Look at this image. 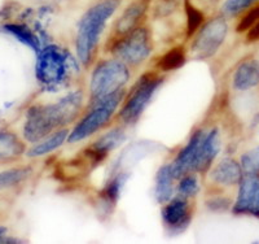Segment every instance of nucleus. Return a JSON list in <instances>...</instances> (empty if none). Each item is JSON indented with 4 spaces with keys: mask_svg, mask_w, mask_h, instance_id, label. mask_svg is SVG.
<instances>
[{
    "mask_svg": "<svg viewBox=\"0 0 259 244\" xmlns=\"http://www.w3.org/2000/svg\"><path fill=\"white\" fill-rule=\"evenodd\" d=\"M172 180H175L170 165L162 166L157 174L156 197L158 203H167L172 196Z\"/></svg>",
    "mask_w": 259,
    "mask_h": 244,
    "instance_id": "6ab92c4d",
    "label": "nucleus"
},
{
    "mask_svg": "<svg viewBox=\"0 0 259 244\" xmlns=\"http://www.w3.org/2000/svg\"><path fill=\"white\" fill-rule=\"evenodd\" d=\"M256 3H259V0H226L222 6V13L224 17H235Z\"/></svg>",
    "mask_w": 259,
    "mask_h": 244,
    "instance_id": "393cba45",
    "label": "nucleus"
},
{
    "mask_svg": "<svg viewBox=\"0 0 259 244\" xmlns=\"http://www.w3.org/2000/svg\"><path fill=\"white\" fill-rule=\"evenodd\" d=\"M119 4L121 0H101L90 7L80 17L78 22L75 47L79 61L85 66L92 61L106 21L114 15Z\"/></svg>",
    "mask_w": 259,
    "mask_h": 244,
    "instance_id": "f03ea898",
    "label": "nucleus"
},
{
    "mask_svg": "<svg viewBox=\"0 0 259 244\" xmlns=\"http://www.w3.org/2000/svg\"><path fill=\"white\" fill-rule=\"evenodd\" d=\"M6 29L8 30L12 36H15L16 38L20 42H22L24 44L29 46L31 50L39 51V42L38 38L34 36V32L31 30L27 29V26H24V25H7Z\"/></svg>",
    "mask_w": 259,
    "mask_h": 244,
    "instance_id": "5701e85b",
    "label": "nucleus"
},
{
    "mask_svg": "<svg viewBox=\"0 0 259 244\" xmlns=\"http://www.w3.org/2000/svg\"><path fill=\"white\" fill-rule=\"evenodd\" d=\"M205 135H206V132L203 130H197L192 135L188 144L180 151L177 159L174 160V164L170 165L174 178H182L183 176L192 173V168H193V162L194 159H196V155H197L198 147H200L201 142L205 138Z\"/></svg>",
    "mask_w": 259,
    "mask_h": 244,
    "instance_id": "f8f14e48",
    "label": "nucleus"
},
{
    "mask_svg": "<svg viewBox=\"0 0 259 244\" xmlns=\"http://www.w3.org/2000/svg\"><path fill=\"white\" fill-rule=\"evenodd\" d=\"M192 218L191 206L187 197L179 196L168 203L162 209V220L171 232H180L189 225Z\"/></svg>",
    "mask_w": 259,
    "mask_h": 244,
    "instance_id": "1a4fd4ad",
    "label": "nucleus"
},
{
    "mask_svg": "<svg viewBox=\"0 0 259 244\" xmlns=\"http://www.w3.org/2000/svg\"><path fill=\"white\" fill-rule=\"evenodd\" d=\"M241 168L246 176L259 174V147L249 151L241 157Z\"/></svg>",
    "mask_w": 259,
    "mask_h": 244,
    "instance_id": "a878e982",
    "label": "nucleus"
},
{
    "mask_svg": "<svg viewBox=\"0 0 259 244\" xmlns=\"http://www.w3.org/2000/svg\"><path fill=\"white\" fill-rule=\"evenodd\" d=\"M83 104L80 91L71 92L57 103L35 106L29 109L24 126V135L31 143L40 142L53 130L70 124L78 117Z\"/></svg>",
    "mask_w": 259,
    "mask_h": 244,
    "instance_id": "f257e3e1",
    "label": "nucleus"
},
{
    "mask_svg": "<svg viewBox=\"0 0 259 244\" xmlns=\"http://www.w3.org/2000/svg\"><path fill=\"white\" fill-rule=\"evenodd\" d=\"M247 39H249L250 42L258 41L259 39V21L258 22H255V24L249 29V32H247Z\"/></svg>",
    "mask_w": 259,
    "mask_h": 244,
    "instance_id": "c85d7f7f",
    "label": "nucleus"
},
{
    "mask_svg": "<svg viewBox=\"0 0 259 244\" xmlns=\"http://www.w3.org/2000/svg\"><path fill=\"white\" fill-rule=\"evenodd\" d=\"M123 95L124 92L119 90L109 96L95 101L91 111L78 122L77 126L70 132L68 138L69 143H77V142L83 141L103 129L113 117L115 109L123 99Z\"/></svg>",
    "mask_w": 259,
    "mask_h": 244,
    "instance_id": "39448f33",
    "label": "nucleus"
},
{
    "mask_svg": "<svg viewBox=\"0 0 259 244\" xmlns=\"http://www.w3.org/2000/svg\"><path fill=\"white\" fill-rule=\"evenodd\" d=\"M25 152L24 143L9 131L0 132V160L16 159Z\"/></svg>",
    "mask_w": 259,
    "mask_h": 244,
    "instance_id": "a211bd4d",
    "label": "nucleus"
},
{
    "mask_svg": "<svg viewBox=\"0 0 259 244\" xmlns=\"http://www.w3.org/2000/svg\"><path fill=\"white\" fill-rule=\"evenodd\" d=\"M228 26L224 16L210 20L207 24L200 27L197 37L191 46L192 56L198 60H205L215 55L226 39Z\"/></svg>",
    "mask_w": 259,
    "mask_h": 244,
    "instance_id": "6e6552de",
    "label": "nucleus"
},
{
    "mask_svg": "<svg viewBox=\"0 0 259 244\" xmlns=\"http://www.w3.org/2000/svg\"><path fill=\"white\" fill-rule=\"evenodd\" d=\"M163 80L154 73H147L136 82L133 90L130 91L128 97L124 101L121 109L119 117L126 124H133L138 120L148 104L150 103L153 95L162 85Z\"/></svg>",
    "mask_w": 259,
    "mask_h": 244,
    "instance_id": "0eeeda50",
    "label": "nucleus"
},
{
    "mask_svg": "<svg viewBox=\"0 0 259 244\" xmlns=\"http://www.w3.org/2000/svg\"><path fill=\"white\" fill-rule=\"evenodd\" d=\"M198 192V181L196 176L188 173L182 177L179 183V194L183 197H192Z\"/></svg>",
    "mask_w": 259,
    "mask_h": 244,
    "instance_id": "bb28decb",
    "label": "nucleus"
},
{
    "mask_svg": "<svg viewBox=\"0 0 259 244\" xmlns=\"http://www.w3.org/2000/svg\"><path fill=\"white\" fill-rule=\"evenodd\" d=\"M221 150V138L218 130L207 132L198 147L192 171H203L209 168Z\"/></svg>",
    "mask_w": 259,
    "mask_h": 244,
    "instance_id": "ddd939ff",
    "label": "nucleus"
},
{
    "mask_svg": "<svg viewBox=\"0 0 259 244\" xmlns=\"http://www.w3.org/2000/svg\"><path fill=\"white\" fill-rule=\"evenodd\" d=\"M112 53L124 64L138 65L145 61L152 52V39L150 31L144 26H139L135 30L118 37L110 48Z\"/></svg>",
    "mask_w": 259,
    "mask_h": 244,
    "instance_id": "423d86ee",
    "label": "nucleus"
},
{
    "mask_svg": "<svg viewBox=\"0 0 259 244\" xmlns=\"http://www.w3.org/2000/svg\"><path fill=\"white\" fill-rule=\"evenodd\" d=\"M152 0H134L126 7L114 25L115 37H122L140 26L142 21L149 11Z\"/></svg>",
    "mask_w": 259,
    "mask_h": 244,
    "instance_id": "9b49d317",
    "label": "nucleus"
},
{
    "mask_svg": "<svg viewBox=\"0 0 259 244\" xmlns=\"http://www.w3.org/2000/svg\"><path fill=\"white\" fill-rule=\"evenodd\" d=\"M31 169L30 168H17L12 170L2 171L0 173V190L12 187V186L21 183L25 178L30 176Z\"/></svg>",
    "mask_w": 259,
    "mask_h": 244,
    "instance_id": "b1692460",
    "label": "nucleus"
},
{
    "mask_svg": "<svg viewBox=\"0 0 259 244\" xmlns=\"http://www.w3.org/2000/svg\"><path fill=\"white\" fill-rule=\"evenodd\" d=\"M242 168L235 160L226 159L219 162L211 171V180L215 183L224 186H233L241 182Z\"/></svg>",
    "mask_w": 259,
    "mask_h": 244,
    "instance_id": "2eb2a0df",
    "label": "nucleus"
},
{
    "mask_svg": "<svg viewBox=\"0 0 259 244\" xmlns=\"http://www.w3.org/2000/svg\"><path fill=\"white\" fill-rule=\"evenodd\" d=\"M186 62V52L183 47H175L166 52L158 61V69L163 72L177 71Z\"/></svg>",
    "mask_w": 259,
    "mask_h": 244,
    "instance_id": "aec40b11",
    "label": "nucleus"
},
{
    "mask_svg": "<svg viewBox=\"0 0 259 244\" xmlns=\"http://www.w3.org/2000/svg\"><path fill=\"white\" fill-rule=\"evenodd\" d=\"M77 69L73 57L57 46H48L39 53L35 74L41 85L56 88L64 85Z\"/></svg>",
    "mask_w": 259,
    "mask_h": 244,
    "instance_id": "7ed1b4c3",
    "label": "nucleus"
},
{
    "mask_svg": "<svg viewBox=\"0 0 259 244\" xmlns=\"http://www.w3.org/2000/svg\"><path fill=\"white\" fill-rule=\"evenodd\" d=\"M240 183L235 212L240 215L259 216V177L247 176Z\"/></svg>",
    "mask_w": 259,
    "mask_h": 244,
    "instance_id": "9d476101",
    "label": "nucleus"
},
{
    "mask_svg": "<svg viewBox=\"0 0 259 244\" xmlns=\"http://www.w3.org/2000/svg\"><path fill=\"white\" fill-rule=\"evenodd\" d=\"M68 138H69V134L66 129L59 130V131L53 132V134H50V135L46 136L45 139H41L40 143L34 146V147L27 152V156L39 157V156L48 155V153L53 152L55 150L61 147L62 144L66 142V139Z\"/></svg>",
    "mask_w": 259,
    "mask_h": 244,
    "instance_id": "f3484780",
    "label": "nucleus"
},
{
    "mask_svg": "<svg viewBox=\"0 0 259 244\" xmlns=\"http://www.w3.org/2000/svg\"><path fill=\"white\" fill-rule=\"evenodd\" d=\"M259 21V3L247 9V13L241 18L240 24L237 25V31H244L249 30L255 22Z\"/></svg>",
    "mask_w": 259,
    "mask_h": 244,
    "instance_id": "cd10ccee",
    "label": "nucleus"
},
{
    "mask_svg": "<svg viewBox=\"0 0 259 244\" xmlns=\"http://www.w3.org/2000/svg\"><path fill=\"white\" fill-rule=\"evenodd\" d=\"M259 83V61L247 60L236 69L233 76V87L239 91H246Z\"/></svg>",
    "mask_w": 259,
    "mask_h": 244,
    "instance_id": "4468645a",
    "label": "nucleus"
},
{
    "mask_svg": "<svg viewBox=\"0 0 259 244\" xmlns=\"http://www.w3.org/2000/svg\"><path fill=\"white\" fill-rule=\"evenodd\" d=\"M124 139H126V135H124L123 130L114 129L112 130V131H108L106 134H104L101 138L97 139L91 147H89V150L91 151L92 155H94L99 161H103L106 157V155H108L110 151L114 150L115 147H118Z\"/></svg>",
    "mask_w": 259,
    "mask_h": 244,
    "instance_id": "dca6fc26",
    "label": "nucleus"
},
{
    "mask_svg": "<svg viewBox=\"0 0 259 244\" xmlns=\"http://www.w3.org/2000/svg\"><path fill=\"white\" fill-rule=\"evenodd\" d=\"M7 234V229L3 226H0V243H4V241H7V239H3L4 236H6Z\"/></svg>",
    "mask_w": 259,
    "mask_h": 244,
    "instance_id": "c756f323",
    "label": "nucleus"
},
{
    "mask_svg": "<svg viewBox=\"0 0 259 244\" xmlns=\"http://www.w3.org/2000/svg\"><path fill=\"white\" fill-rule=\"evenodd\" d=\"M184 9L187 16V34L193 36L203 22V12L198 7L194 6L191 0H184Z\"/></svg>",
    "mask_w": 259,
    "mask_h": 244,
    "instance_id": "4be33fe9",
    "label": "nucleus"
},
{
    "mask_svg": "<svg viewBox=\"0 0 259 244\" xmlns=\"http://www.w3.org/2000/svg\"><path fill=\"white\" fill-rule=\"evenodd\" d=\"M130 80V71L121 60H104L97 64L91 77L90 91L92 101H97L122 90Z\"/></svg>",
    "mask_w": 259,
    "mask_h": 244,
    "instance_id": "20e7f679",
    "label": "nucleus"
},
{
    "mask_svg": "<svg viewBox=\"0 0 259 244\" xmlns=\"http://www.w3.org/2000/svg\"><path fill=\"white\" fill-rule=\"evenodd\" d=\"M126 178L127 174L118 173L117 176L106 185V187L104 188L103 192H101V199H103L104 204H106V205H114L118 196H119L122 186L126 182Z\"/></svg>",
    "mask_w": 259,
    "mask_h": 244,
    "instance_id": "412c9836",
    "label": "nucleus"
}]
</instances>
